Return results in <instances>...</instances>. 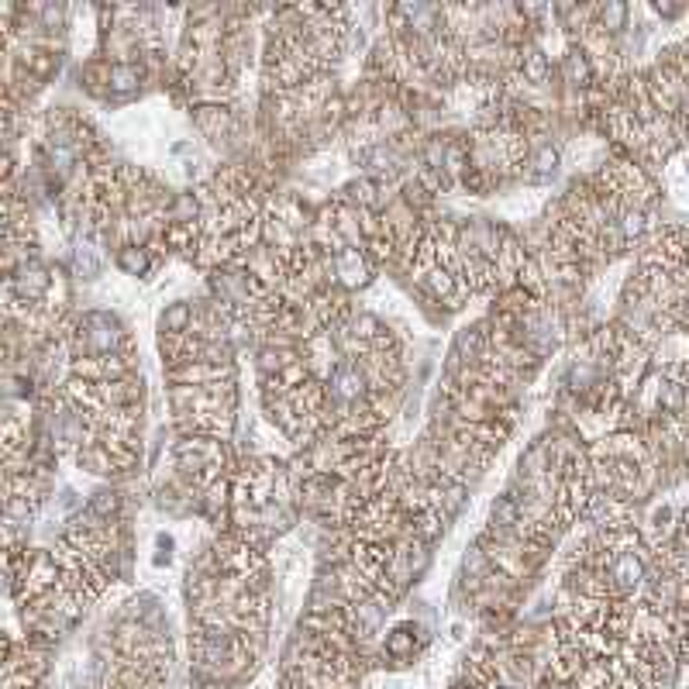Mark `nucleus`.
Returning a JSON list of instances; mask_svg holds the SVG:
<instances>
[{"mask_svg":"<svg viewBox=\"0 0 689 689\" xmlns=\"http://www.w3.org/2000/svg\"><path fill=\"white\" fill-rule=\"evenodd\" d=\"M193 317H197V304H187V300H176L166 311L159 314V335L166 338H187L193 328Z\"/></svg>","mask_w":689,"mask_h":689,"instance_id":"obj_9","label":"nucleus"},{"mask_svg":"<svg viewBox=\"0 0 689 689\" xmlns=\"http://www.w3.org/2000/svg\"><path fill=\"white\" fill-rule=\"evenodd\" d=\"M331 262H335V283L338 290L352 293V290H362V286L373 283L376 276V262L369 259L366 249H342L338 255H331Z\"/></svg>","mask_w":689,"mask_h":689,"instance_id":"obj_2","label":"nucleus"},{"mask_svg":"<svg viewBox=\"0 0 689 689\" xmlns=\"http://www.w3.org/2000/svg\"><path fill=\"white\" fill-rule=\"evenodd\" d=\"M166 379L173 386H211L235 379V366H211V362H183V366H169Z\"/></svg>","mask_w":689,"mask_h":689,"instance_id":"obj_6","label":"nucleus"},{"mask_svg":"<svg viewBox=\"0 0 689 689\" xmlns=\"http://www.w3.org/2000/svg\"><path fill=\"white\" fill-rule=\"evenodd\" d=\"M145 76H149V69H145V63H111L107 66V97H135L138 90H142Z\"/></svg>","mask_w":689,"mask_h":689,"instance_id":"obj_7","label":"nucleus"},{"mask_svg":"<svg viewBox=\"0 0 689 689\" xmlns=\"http://www.w3.org/2000/svg\"><path fill=\"white\" fill-rule=\"evenodd\" d=\"M559 73H562L565 87H572V90H593L596 87V66H593L590 52H586L579 42H569V49H565V56L559 63Z\"/></svg>","mask_w":689,"mask_h":689,"instance_id":"obj_5","label":"nucleus"},{"mask_svg":"<svg viewBox=\"0 0 689 689\" xmlns=\"http://www.w3.org/2000/svg\"><path fill=\"white\" fill-rule=\"evenodd\" d=\"M424 645H428V634H424V627L414 624V621H404V624H397V627H390V631H386L383 645H379V655H383L386 662H393V665H407V662H414V658L421 655Z\"/></svg>","mask_w":689,"mask_h":689,"instance_id":"obj_1","label":"nucleus"},{"mask_svg":"<svg viewBox=\"0 0 689 689\" xmlns=\"http://www.w3.org/2000/svg\"><path fill=\"white\" fill-rule=\"evenodd\" d=\"M559 162H562L559 145H555L548 135H541V142H531V152L524 156L517 176H521V180H528V183H541V180H548L555 169H559Z\"/></svg>","mask_w":689,"mask_h":689,"instance_id":"obj_3","label":"nucleus"},{"mask_svg":"<svg viewBox=\"0 0 689 689\" xmlns=\"http://www.w3.org/2000/svg\"><path fill=\"white\" fill-rule=\"evenodd\" d=\"M121 507H125V497H121V490H114V486H100L94 497L87 500L83 514H87L94 524H100V528H107V524H118L121 521Z\"/></svg>","mask_w":689,"mask_h":689,"instance_id":"obj_8","label":"nucleus"},{"mask_svg":"<svg viewBox=\"0 0 689 689\" xmlns=\"http://www.w3.org/2000/svg\"><path fill=\"white\" fill-rule=\"evenodd\" d=\"M193 121H197L200 135L211 138V142L235 138V131H238L235 111H231L228 104H197L193 107Z\"/></svg>","mask_w":689,"mask_h":689,"instance_id":"obj_4","label":"nucleus"},{"mask_svg":"<svg viewBox=\"0 0 689 689\" xmlns=\"http://www.w3.org/2000/svg\"><path fill=\"white\" fill-rule=\"evenodd\" d=\"M114 266L125 276H149L156 259H152V245H121L114 252Z\"/></svg>","mask_w":689,"mask_h":689,"instance_id":"obj_10","label":"nucleus"},{"mask_svg":"<svg viewBox=\"0 0 689 689\" xmlns=\"http://www.w3.org/2000/svg\"><path fill=\"white\" fill-rule=\"evenodd\" d=\"M652 11L658 14V18H679V14H683V7H672V4H655Z\"/></svg>","mask_w":689,"mask_h":689,"instance_id":"obj_11","label":"nucleus"}]
</instances>
